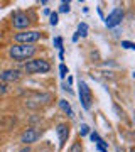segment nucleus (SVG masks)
Here are the masks:
<instances>
[{
  "mask_svg": "<svg viewBox=\"0 0 135 152\" xmlns=\"http://www.w3.org/2000/svg\"><path fill=\"white\" fill-rule=\"evenodd\" d=\"M90 139H91V142H95V145H98V144H105V139H103L96 130L90 132Z\"/></svg>",
  "mask_w": 135,
  "mask_h": 152,
  "instance_id": "13",
  "label": "nucleus"
},
{
  "mask_svg": "<svg viewBox=\"0 0 135 152\" xmlns=\"http://www.w3.org/2000/svg\"><path fill=\"white\" fill-rule=\"evenodd\" d=\"M20 69L24 75L32 76V75H47L49 71L53 69V66L46 58H32V59L26 61L20 66Z\"/></svg>",
  "mask_w": 135,
  "mask_h": 152,
  "instance_id": "2",
  "label": "nucleus"
},
{
  "mask_svg": "<svg viewBox=\"0 0 135 152\" xmlns=\"http://www.w3.org/2000/svg\"><path fill=\"white\" fill-rule=\"evenodd\" d=\"M53 98H54L53 93H46V91L31 93V95L24 100V107H26V108H31V110H41V108H44V107L51 105Z\"/></svg>",
  "mask_w": 135,
  "mask_h": 152,
  "instance_id": "3",
  "label": "nucleus"
},
{
  "mask_svg": "<svg viewBox=\"0 0 135 152\" xmlns=\"http://www.w3.org/2000/svg\"><path fill=\"white\" fill-rule=\"evenodd\" d=\"M78 41H80V36L74 32V36H73V42H78Z\"/></svg>",
  "mask_w": 135,
  "mask_h": 152,
  "instance_id": "25",
  "label": "nucleus"
},
{
  "mask_svg": "<svg viewBox=\"0 0 135 152\" xmlns=\"http://www.w3.org/2000/svg\"><path fill=\"white\" fill-rule=\"evenodd\" d=\"M24 76L26 75L22 73L20 68H4V69H0V81L5 83V85L19 83Z\"/></svg>",
  "mask_w": 135,
  "mask_h": 152,
  "instance_id": "8",
  "label": "nucleus"
},
{
  "mask_svg": "<svg viewBox=\"0 0 135 152\" xmlns=\"http://www.w3.org/2000/svg\"><path fill=\"white\" fill-rule=\"evenodd\" d=\"M14 44H37L41 39H44V32L36 31V29H29V31H22L15 32L12 36Z\"/></svg>",
  "mask_w": 135,
  "mask_h": 152,
  "instance_id": "5",
  "label": "nucleus"
},
{
  "mask_svg": "<svg viewBox=\"0 0 135 152\" xmlns=\"http://www.w3.org/2000/svg\"><path fill=\"white\" fill-rule=\"evenodd\" d=\"M122 48H125V49H135V42H132V41H122Z\"/></svg>",
  "mask_w": 135,
  "mask_h": 152,
  "instance_id": "21",
  "label": "nucleus"
},
{
  "mask_svg": "<svg viewBox=\"0 0 135 152\" xmlns=\"http://www.w3.org/2000/svg\"><path fill=\"white\" fill-rule=\"evenodd\" d=\"M56 134H58V139H59V147L66 145V142H68V137H69V125L68 122H59V124L56 125Z\"/></svg>",
  "mask_w": 135,
  "mask_h": 152,
  "instance_id": "10",
  "label": "nucleus"
},
{
  "mask_svg": "<svg viewBox=\"0 0 135 152\" xmlns=\"http://www.w3.org/2000/svg\"><path fill=\"white\" fill-rule=\"evenodd\" d=\"M9 90H10V86H9V85H5V83L0 81V98L5 96L7 93H9Z\"/></svg>",
  "mask_w": 135,
  "mask_h": 152,
  "instance_id": "20",
  "label": "nucleus"
},
{
  "mask_svg": "<svg viewBox=\"0 0 135 152\" xmlns=\"http://www.w3.org/2000/svg\"><path fill=\"white\" fill-rule=\"evenodd\" d=\"M128 152H135V147H132V149H130V151Z\"/></svg>",
  "mask_w": 135,
  "mask_h": 152,
  "instance_id": "26",
  "label": "nucleus"
},
{
  "mask_svg": "<svg viewBox=\"0 0 135 152\" xmlns=\"http://www.w3.org/2000/svg\"><path fill=\"white\" fill-rule=\"evenodd\" d=\"M10 26L15 29L17 32L29 31V29H31V26H32L31 15H29L26 10H15V12H12V15H10Z\"/></svg>",
  "mask_w": 135,
  "mask_h": 152,
  "instance_id": "4",
  "label": "nucleus"
},
{
  "mask_svg": "<svg viewBox=\"0 0 135 152\" xmlns=\"http://www.w3.org/2000/svg\"><path fill=\"white\" fill-rule=\"evenodd\" d=\"M63 90H64V91H68V93H73V90H71V88L68 86L66 83H63Z\"/></svg>",
  "mask_w": 135,
  "mask_h": 152,
  "instance_id": "23",
  "label": "nucleus"
},
{
  "mask_svg": "<svg viewBox=\"0 0 135 152\" xmlns=\"http://www.w3.org/2000/svg\"><path fill=\"white\" fill-rule=\"evenodd\" d=\"M17 152H32V149H31V147H29V145H22L20 149L17 151Z\"/></svg>",
  "mask_w": 135,
  "mask_h": 152,
  "instance_id": "22",
  "label": "nucleus"
},
{
  "mask_svg": "<svg viewBox=\"0 0 135 152\" xmlns=\"http://www.w3.org/2000/svg\"><path fill=\"white\" fill-rule=\"evenodd\" d=\"M49 24H51L53 27H56V26L59 24V14H58V12H51V15H49Z\"/></svg>",
  "mask_w": 135,
  "mask_h": 152,
  "instance_id": "15",
  "label": "nucleus"
},
{
  "mask_svg": "<svg viewBox=\"0 0 135 152\" xmlns=\"http://www.w3.org/2000/svg\"><path fill=\"white\" fill-rule=\"evenodd\" d=\"M78 96H80L81 108H83V110H91L93 95H91L90 86H88V83L83 81V80H80V81H78Z\"/></svg>",
  "mask_w": 135,
  "mask_h": 152,
  "instance_id": "7",
  "label": "nucleus"
},
{
  "mask_svg": "<svg viewBox=\"0 0 135 152\" xmlns=\"http://www.w3.org/2000/svg\"><path fill=\"white\" fill-rule=\"evenodd\" d=\"M68 152H83V145H81V142H73L71 147L68 149Z\"/></svg>",
  "mask_w": 135,
  "mask_h": 152,
  "instance_id": "17",
  "label": "nucleus"
},
{
  "mask_svg": "<svg viewBox=\"0 0 135 152\" xmlns=\"http://www.w3.org/2000/svg\"><path fill=\"white\" fill-rule=\"evenodd\" d=\"M53 44H54V48L58 49V51H64V46H63V37H59V36H56V37L53 39Z\"/></svg>",
  "mask_w": 135,
  "mask_h": 152,
  "instance_id": "16",
  "label": "nucleus"
},
{
  "mask_svg": "<svg viewBox=\"0 0 135 152\" xmlns=\"http://www.w3.org/2000/svg\"><path fill=\"white\" fill-rule=\"evenodd\" d=\"M39 51L37 44H10L7 48V56L9 59L14 61V63H20L24 64L26 61L36 58Z\"/></svg>",
  "mask_w": 135,
  "mask_h": 152,
  "instance_id": "1",
  "label": "nucleus"
},
{
  "mask_svg": "<svg viewBox=\"0 0 135 152\" xmlns=\"http://www.w3.org/2000/svg\"><path fill=\"white\" fill-rule=\"evenodd\" d=\"M123 17H125L123 9H122V7H115L113 10L105 17V26H107L108 29L120 27V26H122V20H123Z\"/></svg>",
  "mask_w": 135,
  "mask_h": 152,
  "instance_id": "9",
  "label": "nucleus"
},
{
  "mask_svg": "<svg viewBox=\"0 0 135 152\" xmlns=\"http://www.w3.org/2000/svg\"><path fill=\"white\" fill-rule=\"evenodd\" d=\"M41 137H42V130H41L39 127L29 125V127H26V129L20 132V135H19V142H20L22 145H29V147H31L32 144H36Z\"/></svg>",
  "mask_w": 135,
  "mask_h": 152,
  "instance_id": "6",
  "label": "nucleus"
},
{
  "mask_svg": "<svg viewBox=\"0 0 135 152\" xmlns=\"http://www.w3.org/2000/svg\"><path fill=\"white\" fill-rule=\"evenodd\" d=\"M76 34H78L80 37H86L88 36V24L86 22H80V24H78V31H76Z\"/></svg>",
  "mask_w": 135,
  "mask_h": 152,
  "instance_id": "12",
  "label": "nucleus"
},
{
  "mask_svg": "<svg viewBox=\"0 0 135 152\" xmlns=\"http://www.w3.org/2000/svg\"><path fill=\"white\" fill-rule=\"evenodd\" d=\"M59 76H61V80H64L66 76H68V66H66L64 63L59 64Z\"/></svg>",
  "mask_w": 135,
  "mask_h": 152,
  "instance_id": "19",
  "label": "nucleus"
},
{
  "mask_svg": "<svg viewBox=\"0 0 135 152\" xmlns=\"http://www.w3.org/2000/svg\"><path fill=\"white\" fill-rule=\"evenodd\" d=\"M90 127H88L86 124H81V127H80V137H86V135H90Z\"/></svg>",
  "mask_w": 135,
  "mask_h": 152,
  "instance_id": "18",
  "label": "nucleus"
},
{
  "mask_svg": "<svg viewBox=\"0 0 135 152\" xmlns=\"http://www.w3.org/2000/svg\"><path fill=\"white\" fill-rule=\"evenodd\" d=\"M42 14H44L46 17H49V15H51V10H49V9H44V10H42Z\"/></svg>",
  "mask_w": 135,
  "mask_h": 152,
  "instance_id": "24",
  "label": "nucleus"
},
{
  "mask_svg": "<svg viewBox=\"0 0 135 152\" xmlns=\"http://www.w3.org/2000/svg\"><path fill=\"white\" fill-rule=\"evenodd\" d=\"M58 107L61 108V112H63L64 115H68V118H74V110H73L71 103L66 100V98H61V100H58Z\"/></svg>",
  "mask_w": 135,
  "mask_h": 152,
  "instance_id": "11",
  "label": "nucleus"
},
{
  "mask_svg": "<svg viewBox=\"0 0 135 152\" xmlns=\"http://www.w3.org/2000/svg\"><path fill=\"white\" fill-rule=\"evenodd\" d=\"M69 10H71V4L66 2V0H63L59 4V12H58V14H68Z\"/></svg>",
  "mask_w": 135,
  "mask_h": 152,
  "instance_id": "14",
  "label": "nucleus"
}]
</instances>
